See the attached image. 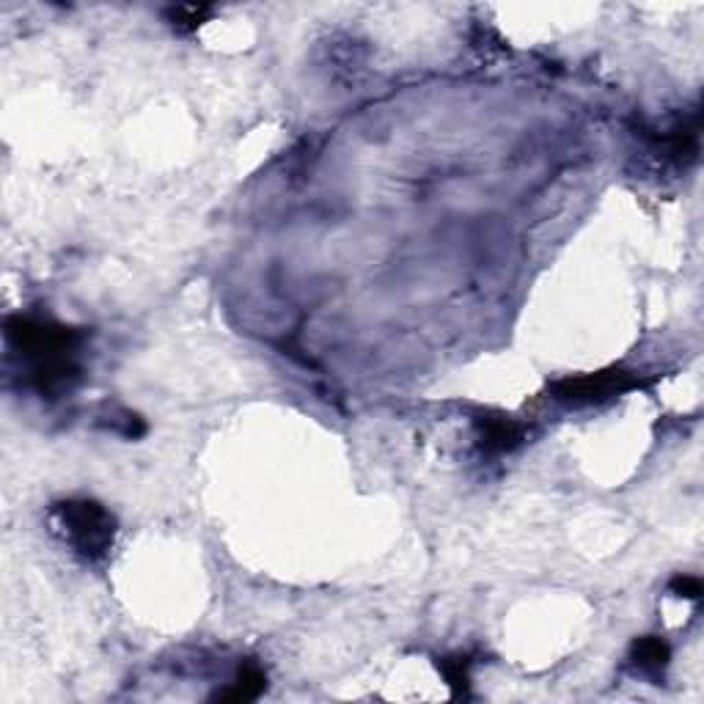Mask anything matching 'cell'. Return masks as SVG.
I'll return each mask as SVG.
<instances>
[{
	"label": "cell",
	"mask_w": 704,
	"mask_h": 704,
	"mask_svg": "<svg viewBox=\"0 0 704 704\" xmlns=\"http://www.w3.org/2000/svg\"><path fill=\"white\" fill-rule=\"evenodd\" d=\"M6 336L11 347L31 361V380L42 394L58 396L77 383L80 366L75 355L83 341L80 330L47 319L14 317L6 322Z\"/></svg>",
	"instance_id": "cell-1"
},
{
	"label": "cell",
	"mask_w": 704,
	"mask_h": 704,
	"mask_svg": "<svg viewBox=\"0 0 704 704\" xmlns=\"http://www.w3.org/2000/svg\"><path fill=\"white\" fill-rule=\"evenodd\" d=\"M53 517L58 531L64 534L69 548L80 559L102 561L113 548L116 537V520L108 509L88 498H72L53 506Z\"/></svg>",
	"instance_id": "cell-2"
},
{
	"label": "cell",
	"mask_w": 704,
	"mask_h": 704,
	"mask_svg": "<svg viewBox=\"0 0 704 704\" xmlns=\"http://www.w3.org/2000/svg\"><path fill=\"white\" fill-rule=\"evenodd\" d=\"M649 380L636 372H625V369H608V372L597 374H578V377H564L559 383L550 385V394L556 402L570 407L583 405H600L605 399H614L627 391L644 388Z\"/></svg>",
	"instance_id": "cell-3"
},
{
	"label": "cell",
	"mask_w": 704,
	"mask_h": 704,
	"mask_svg": "<svg viewBox=\"0 0 704 704\" xmlns=\"http://www.w3.org/2000/svg\"><path fill=\"white\" fill-rule=\"evenodd\" d=\"M523 438H526V432L512 418H482L479 421V446L490 457L517 449Z\"/></svg>",
	"instance_id": "cell-4"
},
{
	"label": "cell",
	"mask_w": 704,
	"mask_h": 704,
	"mask_svg": "<svg viewBox=\"0 0 704 704\" xmlns=\"http://www.w3.org/2000/svg\"><path fill=\"white\" fill-rule=\"evenodd\" d=\"M630 660H633V666H636L641 674H652V677H658L660 671L669 666L671 649L663 638L644 636V638H638L636 644H633V649H630Z\"/></svg>",
	"instance_id": "cell-5"
},
{
	"label": "cell",
	"mask_w": 704,
	"mask_h": 704,
	"mask_svg": "<svg viewBox=\"0 0 704 704\" xmlns=\"http://www.w3.org/2000/svg\"><path fill=\"white\" fill-rule=\"evenodd\" d=\"M264 688H267L264 671L259 669V666L248 663V666H242V669L237 671V680L231 682L226 691H220L215 699H220V702H251Z\"/></svg>",
	"instance_id": "cell-6"
},
{
	"label": "cell",
	"mask_w": 704,
	"mask_h": 704,
	"mask_svg": "<svg viewBox=\"0 0 704 704\" xmlns=\"http://www.w3.org/2000/svg\"><path fill=\"white\" fill-rule=\"evenodd\" d=\"M468 669H471V658H468V655H457V658L440 660V671H443L446 682L454 688V696H462V693L468 691V685H471V674H468Z\"/></svg>",
	"instance_id": "cell-7"
},
{
	"label": "cell",
	"mask_w": 704,
	"mask_h": 704,
	"mask_svg": "<svg viewBox=\"0 0 704 704\" xmlns=\"http://www.w3.org/2000/svg\"><path fill=\"white\" fill-rule=\"evenodd\" d=\"M212 9L209 6H176V9L168 11V20L174 25L176 31H196L201 22L207 20Z\"/></svg>",
	"instance_id": "cell-8"
},
{
	"label": "cell",
	"mask_w": 704,
	"mask_h": 704,
	"mask_svg": "<svg viewBox=\"0 0 704 704\" xmlns=\"http://www.w3.org/2000/svg\"><path fill=\"white\" fill-rule=\"evenodd\" d=\"M671 594H677L682 600H699L702 597V581L696 575H677L669 583Z\"/></svg>",
	"instance_id": "cell-9"
}]
</instances>
